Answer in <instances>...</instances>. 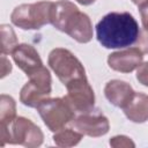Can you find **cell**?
I'll use <instances>...</instances> for the list:
<instances>
[{
	"label": "cell",
	"instance_id": "5",
	"mask_svg": "<svg viewBox=\"0 0 148 148\" xmlns=\"http://www.w3.org/2000/svg\"><path fill=\"white\" fill-rule=\"evenodd\" d=\"M47 64L64 86L75 79L87 77L82 62L67 49H53L49 53Z\"/></svg>",
	"mask_w": 148,
	"mask_h": 148
},
{
	"label": "cell",
	"instance_id": "11",
	"mask_svg": "<svg viewBox=\"0 0 148 148\" xmlns=\"http://www.w3.org/2000/svg\"><path fill=\"white\" fill-rule=\"evenodd\" d=\"M10 54L17 67L23 71L27 76H30L44 66L39 53L30 44H18Z\"/></svg>",
	"mask_w": 148,
	"mask_h": 148
},
{
	"label": "cell",
	"instance_id": "7",
	"mask_svg": "<svg viewBox=\"0 0 148 148\" xmlns=\"http://www.w3.org/2000/svg\"><path fill=\"white\" fill-rule=\"evenodd\" d=\"M28 77L29 81L20 91V102L25 106L37 108L51 95V74L50 71L43 66Z\"/></svg>",
	"mask_w": 148,
	"mask_h": 148
},
{
	"label": "cell",
	"instance_id": "16",
	"mask_svg": "<svg viewBox=\"0 0 148 148\" xmlns=\"http://www.w3.org/2000/svg\"><path fill=\"white\" fill-rule=\"evenodd\" d=\"M18 45L15 31L8 24L1 25V54H9Z\"/></svg>",
	"mask_w": 148,
	"mask_h": 148
},
{
	"label": "cell",
	"instance_id": "20",
	"mask_svg": "<svg viewBox=\"0 0 148 148\" xmlns=\"http://www.w3.org/2000/svg\"><path fill=\"white\" fill-rule=\"evenodd\" d=\"M139 13H140L141 23H142L141 29L148 31V1L139 5Z\"/></svg>",
	"mask_w": 148,
	"mask_h": 148
},
{
	"label": "cell",
	"instance_id": "23",
	"mask_svg": "<svg viewBox=\"0 0 148 148\" xmlns=\"http://www.w3.org/2000/svg\"><path fill=\"white\" fill-rule=\"evenodd\" d=\"M146 1H148V0H132V2L133 3H135V5H141V3H143V2H146Z\"/></svg>",
	"mask_w": 148,
	"mask_h": 148
},
{
	"label": "cell",
	"instance_id": "10",
	"mask_svg": "<svg viewBox=\"0 0 148 148\" xmlns=\"http://www.w3.org/2000/svg\"><path fill=\"white\" fill-rule=\"evenodd\" d=\"M143 61V53L135 47H128L109 54L108 65L111 69L120 73H131L136 69Z\"/></svg>",
	"mask_w": 148,
	"mask_h": 148
},
{
	"label": "cell",
	"instance_id": "14",
	"mask_svg": "<svg viewBox=\"0 0 148 148\" xmlns=\"http://www.w3.org/2000/svg\"><path fill=\"white\" fill-rule=\"evenodd\" d=\"M83 138V134L76 131L75 128L73 130L72 127L67 128H61L53 134V142L59 146V147H73L76 146Z\"/></svg>",
	"mask_w": 148,
	"mask_h": 148
},
{
	"label": "cell",
	"instance_id": "15",
	"mask_svg": "<svg viewBox=\"0 0 148 148\" xmlns=\"http://www.w3.org/2000/svg\"><path fill=\"white\" fill-rule=\"evenodd\" d=\"M16 118V103L12 96H0V126L10 124Z\"/></svg>",
	"mask_w": 148,
	"mask_h": 148
},
{
	"label": "cell",
	"instance_id": "3",
	"mask_svg": "<svg viewBox=\"0 0 148 148\" xmlns=\"http://www.w3.org/2000/svg\"><path fill=\"white\" fill-rule=\"evenodd\" d=\"M0 132L1 147L10 143L35 148L39 147L44 140L42 130L25 117H16L10 124L0 126Z\"/></svg>",
	"mask_w": 148,
	"mask_h": 148
},
{
	"label": "cell",
	"instance_id": "9",
	"mask_svg": "<svg viewBox=\"0 0 148 148\" xmlns=\"http://www.w3.org/2000/svg\"><path fill=\"white\" fill-rule=\"evenodd\" d=\"M71 125L83 135L91 138L105 135L110 130L109 119L103 113L92 111L80 113L71 121Z\"/></svg>",
	"mask_w": 148,
	"mask_h": 148
},
{
	"label": "cell",
	"instance_id": "22",
	"mask_svg": "<svg viewBox=\"0 0 148 148\" xmlns=\"http://www.w3.org/2000/svg\"><path fill=\"white\" fill-rule=\"evenodd\" d=\"M79 3H81V5H83V6H88V5H91V3H94L96 0H76Z\"/></svg>",
	"mask_w": 148,
	"mask_h": 148
},
{
	"label": "cell",
	"instance_id": "19",
	"mask_svg": "<svg viewBox=\"0 0 148 148\" xmlns=\"http://www.w3.org/2000/svg\"><path fill=\"white\" fill-rule=\"evenodd\" d=\"M135 46L142 51V53H148V31L140 29L138 39L135 42Z\"/></svg>",
	"mask_w": 148,
	"mask_h": 148
},
{
	"label": "cell",
	"instance_id": "2",
	"mask_svg": "<svg viewBox=\"0 0 148 148\" xmlns=\"http://www.w3.org/2000/svg\"><path fill=\"white\" fill-rule=\"evenodd\" d=\"M51 24L67 34L77 43H89L92 39V24L86 13L68 0L53 2L51 9Z\"/></svg>",
	"mask_w": 148,
	"mask_h": 148
},
{
	"label": "cell",
	"instance_id": "21",
	"mask_svg": "<svg viewBox=\"0 0 148 148\" xmlns=\"http://www.w3.org/2000/svg\"><path fill=\"white\" fill-rule=\"evenodd\" d=\"M1 61H2V73H1V77H5L7 74H9L12 72V64L7 60V58L5 57V54H1Z\"/></svg>",
	"mask_w": 148,
	"mask_h": 148
},
{
	"label": "cell",
	"instance_id": "12",
	"mask_svg": "<svg viewBox=\"0 0 148 148\" xmlns=\"http://www.w3.org/2000/svg\"><path fill=\"white\" fill-rule=\"evenodd\" d=\"M135 91L130 83L121 80H111L104 87L106 99L114 106L124 109L133 98Z\"/></svg>",
	"mask_w": 148,
	"mask_h": 148
},
{
	"label": "cell",
	"instance_id": "8",
	"mask_svg": "<svg viewBox=\"0 0 148 148\" xmlns=\"http://www.w3.org/2000/svg\"><path fill=\"white\" fill-rule=\"evenodd\" d=\"M65 87L67 89V94L65 97L75 112L84 113L94 110L95 94L87 77L75 79L68 82Z\"/></svg>",
	"mask_w": 148,
	"mask_h": 148
},
{
	"label": "cell",
	"instance_id": "6",
	"mask_svg": "<svg viewBox=\"0 0 148 148\" xmlns=\"http://www.w3.org/2000/svg\"><path fill=\"white\" fill-rule=\"evenodd\" d=\"M37 111L46 127L53 133L71 124L75 118V111L65 96L44 99L37 106Z\"/></svg>",
	"mask_w": 148,
	"mask_h": 148
},
{
	"label": "cell",
	"instance_id": "18",
	"mask_svg": "<svg viewBox=\"0 0 148 148\" xmlns=\"http://www.w3.org/2000/svg\"><path fill=\"white\" fill-rule=\"evenodd\" d=\"M136 80L145 87H148V61L142 62L136 69Z\"/></svg>",
	"mask_w": 148,
	"mask_h": 148
},
{
	"label": "cell",
	"instance_id": "17",
	"mask_svg": "<svg viewBox=\"0 0 148 148\" xmlns=\"http://www.w3.org/2000/svg\"><path fill=\"white\" fill-rule=\"evenodd\" d=\"M110 146L114 147V148H119V147H125V148H130V147H135V143L131 140V138L126 136V135H116L113 138L110 139Z\"/></svg>",
	"mask_w": 148,
	"mask_h": 148
},
{
	"label": "cell",
	"instance_id": "4",
	"mask_svg": "<svg viewBox=\"0 0 148 148\" xmlns=\"http://www.w3.org/2000/svg\"><path fill=\"white\" fill-rule=\"evenodd\" d=\"M53 2L39 1L35 3H22L14 8L10 21L23 30H38L51 23V9Z\"/></svg>",
	"mask_w": 148,
	"mask_h": 148
},
{
	"label": "cell",
	"instance_id": "1",
	"mask_svg": "<svg viewBox=\"0 0 148 148\" xmlns=\"http://www.w3.org/2000/svg\"><path fill=\"white\" fill-rule=\"evenodd\" d=\"M140 29L128 12H111L96 24V38L105 49H123L135 44Z\"/></svg>",
	"mask_w": 148,
	"mask_h": 148
},
{
	"label": "cell",
	"instance_id": "13",
	"mask_svg": "<svg viewBox=\"0 0 148 148\" xmlns=\"http://www.w3.org/2000/svg\"><path fill=\"white\" fill-rule=\"evenodd\" d=\"M125 116L133 123L141 124L148 120V95L135 92L131 102L123 109Z\"/></svg>",
	"mask_w": 148,
	"mask_h": 148
}]
</instances>
